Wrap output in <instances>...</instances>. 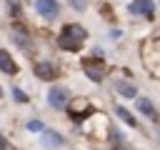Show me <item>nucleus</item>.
<instances>
[{"label": "nucleus", "instance_id": "obj_1", "mask_svg": "<svg viewBox=\"0 0 160 150\" xmlns=\"http://www.w3.org/2000/svg\"><path fill=\"white\" fill-rule=\"evenodd\" d=\"M85 38H88V30H85L82 25L68 22V25H62V30H60V35H58V45H60L62 50H72V52H75V50L82 48Z\"/></svg>", "mask_w": 160, "mask_h": 150}, {"label": "nucleus", "instance_id": "obj_2", "mask_svg": "<svg viewBox=\"0 0 160 150\" xmlns=\"http://www.w3.org/2000/svg\"><path fill=\"white\" fill-rule=\"evenodd\" d=\"M35 10L45 20H58L60 15V2L58 0H35Z\"/></svg>", "mask_w": 160, "mask_h": 150}, {"label": "nucleus", "instance_id": "obj_3", "mask_svg": "<svg viewBox=\"0 0 160 150\" xmlns=\"http://www.w3.org/2000/svg\"><path fill=\"white\" fill-rule=\"evenodd\" d=\"M128 12H130V15H142V18L152 20V18H155V2H152V0H132V2L128 5Z\"/></svg>", "mask_w": 160, "mask_h": 150}, {"label": "nucleus", "instance_id": "obj_4", "mask_svg": "<svg viewBox=\"0 0 160 150\" xmlns=\"http://www.w3.org/2000/svg\"><path fill=\"white\" fill-rule=\"evenodd\" d=\"M68 100H70V95H68L65 88H60V85L50 88V92H48V102H50V108H55V110L68 108Z\"/></svg>", "mask_w": 160, "mask_h": 150}, {"label": "nucleus", "instance_id": "obj_5", "mask_svg": "<svg viewBox=\"0 0 160 150\" xmlns=\"http://www.w3.org/2000/svg\"><path fill=\"white\" fill-rule=\"evenodd\" d=\"M32 72H35V78H40V80H48V82H50V80H55V78H58V72H60V70H58V65H55V62H38V65L32 68Z\"/></svg>", "mask_w": 160, "mask_h": 150}, {"label": "nucleus", "instance_id": "obj_6", "mask_svg": "<svg viewBox=\"0 0 160 150\" xmlns=\"http://www.w3.org/2000/svg\"><path fill=\"white\" fill-rule=\"evenodd\" d=\"M62 142H65V138L60 132H55V130H42L40 132V145L42 148H60Z\"/></svg>", "mask_w": 160, "mask_h": 150}, {"label": "nucleus", "instance_id": "obj_7", "mask_svg": "<svg viewBox=\"0 0 160 150\" xmlns=\"http://www.w3.org/2000/svg\"><path fill=\"white\" fill-rule=\"evenodd\" d=\"M82 70H85V75L92 80V82H100L102 78H105V70H102V65L100 62H92V60H85V65H82Z\"/></svg>", "mask_w": 160, "mask_h": 150}, {"label": "nucleus", "instance_id": "obj_8", "mask_svg": "<svg viewBox=\"0 0 160 150\" xmlns=\"http://www.w3.org/2000/svg\"><path fill=\"white\" fill-rule=\"evenodd\" d=\"M0 72H5V75H15V72H18L15 60H12V58H10V52H8V50H2V48H0Z\"/></svg>", "mask_w": 160, "mask_h": 150}, {"label": "nucleus", "instance_id": "obj_9", "mask_svg": "<svg viewBox=\"0 0 160 150\" xmlns=\"http://www.w3.org/2000/svg\"><path fill=\"white\" fill-rule=\"evenodd\" d=\"M12 40H15V42H18V48H22L25 52H30V50H32V42H30V38H28L22 30H18V28L12 30Z\"/></svg>", "mask_w": 160, "mask_h": 150}, {"label": "nucleus", "instance_id": "obj_10", "mask_svg": "<svg viewBox=\"0 0 160 150\" xmlns=\"http://www.w3.org/2000/svg\"><path fill=\"white\" fill-rule=\"evenodd\" d=\"M115 90H118V95H122V98H135V95H138V88L130 85V82H125V80H118V82H115Z\"/></svg>", "mask_w": 160, "mask_h": 150}, {"label": "nucleus", "instance_id": "obj_11", "mask_svg": "<svg viewBox=\"0 0 160 150\" xmlns=\"http://www.w3.org/2000/svg\"><path fill=\"white\" fill-rule=\"evenodd\" d=\"M138 110H140L142 115H148L150 120H158V112H155V108H152V102H150L148 98H138Z\"/></svg>", "mask_w": 160, "mask_h": 150}, {"label": "nucleus", "instance_id": "obj_12", "mask_svg": "<svg viewBox=\"0 0 160 150\" xmlns=\"http://www.w3.org/2000/svg\"><path fill=\"white\" fill-rule=\"evenodd\" d=\"M115 115H118V118H120L125 125H130V128H138V120H135V115H132V112H128L125 108H120V105H118V108H115Z\"/></svg>", "mask_w": 160, "mask_h": 150}, {"label": "nucleus", "instance_id": "obj_13", "mask_svg": "<svg viewBox=\"0 0 160 150\" xmlns=\"http://www.w3.org/2000/svg\"><path fill=\"white\" fill-rule=\"evenodd\" d=\"M28 130H30V132H42V130H45V122H42V120H30V122H28Z\"/></svg>", "mask_w": 160, "mask_h": 150}, {"label": "nucleus", "instance_id": "obj_14", "mask_svg": "<svg viewBox=\"0 0 160 150\" xmlns=\"http://www.w3.org/2000/svg\"><path fill=\"white\" fill-rule=\"evenodd\" d=\"M12 98H15L18 102H28V95H25L20 88H12Z\"/></svg>", "mask_w": 160, "mask_h": 150}, {"label": "nucleus", "instance_id": "obj_15", "mask_svg": "<svg viewBox=\"0 0 160 150\" xmlns=\"http://www.w3.org/2000/svg\"><path fill=\"white\" fill-rule=\"evenodd\" d=\"M8 10H10V15H20L22 8L18 5V0H10V2H8Z\"/></svg>", "mask_w": 160, "mask_h": 150}, {"label": "nucleus", "instance_id": "obj_16", "mask_svg": "<svg viewBox=\"0 0 160 150\" xmlns=\"http://www.w3.org/2000/svg\"><path fill=\"white\" fill-rule=\"evenodd\" d=\"M75 10H85V0H70Z\"/></svg>", "mask_w": 160, "mask_h": 150}]
</instances>
